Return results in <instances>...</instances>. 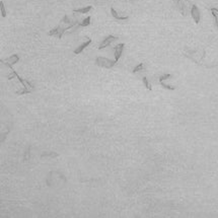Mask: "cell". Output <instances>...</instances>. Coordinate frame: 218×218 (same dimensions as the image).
Segmentation results:
<instances>
[{
    "mask_svg": "<svg viewBox=\"0 0 218 218\" xmlns=\"http://www.w3.org/2000/svg\"><path fill=\"white\" fill-rule=\"evenodd\" d=\"M78 22L77 20H72L70 19V17L68 15H64L63 18L61 19L60 23H59V26L54 27V29H52L48 34L49 36H55V37H58L59 39H61L62 37H63V34H65V32H67V30L73 29L75 26L78 25Z\"/></svg>",
    "mask_w": 218,
    "mask_h": 218,
    "instance_id": "1",
    "label": "cell"
},
{
    "mask_svg": "<svg viewBox=\"0 0 218 218\" xmlns=\"http://www.w3.org/2000/svg\"><path fill=\"white\" fill-rule=\"evenodd\" d=\"M95 64L99 67H103V68H113L115 65L117 64L116 60H111L109 58L106 57H96L95 59Z\"/></svg>",
    "mask_w": 218,
    "mask_h": 218,
    "instance_id": "2",
    "label": "cell"
},
{
    "mask_svg": "<svg viewBox=\"0 0 218 218\" xmlns=\"http://www.w3.org/2000/svg\"><path fill=\"white\" fill-rule=\"evenodd\" d=\"M19 61V55L18 54H13L10 57H8L6 60H1V63L4 64L6 67L12 68L14 64H16Z\"/></svg>",
    "mask_w": 218,
    "mask_h": 218,
    "instance_id": "3",
    "label": "cell"
},
{
    "mask_svg": "<svg viewBox=\"0 0 218 218\" xmlns=\"http://www.w3.org/2000/svg\"><path fill=\"white\" fill-rule=\"evenodd\" d=\"M118 40V37L116 36H112V34H110V36H108L107 38H105L103 39V41L101 43V45H99V50H103V49H105V48H107L108 46H110L111 44H112L113 42H115V41Z\"/></svg>",
    "mask_w": 218,
    "mask_h": 218,
    "instance_id": "4",
    "label": "cell"
},
{
    "mask_svg": "<svg viewBox=\"0 0 218 218\" xmlns=\"http://www.w3.org/2000/svg\"><path fill=\"white\" fill-rule=\"evenodd\" d=\"M191 15L193 17L194 22H195L197 25L200 22V19H201V12L198 8V6L196 4H193L192 7H191Z\"/></svg>",
    "mask_w": 218,
    "mask_h": 218,
    "instance_id": "5",
    "label": "cell"
},
{
    "mask_svg": "<svg viewBox=\"0 0 218 218\" xmlns=\"http://www.w3.org/2000/svg\"><path fill=\"white\" fill-rule=\"evenodd\" d=\"M124 47H125V45H124L123 43H121V44H118L117 46L114 48V57H115V60L117 62L120 60L121 56H122Z\"/></svg>",
    "mask_w": 218,
    "mask_h": 218,
    "instance_id": "6",
    "label": "cell"
},
{
    "mask_svg": "<svg viewBox=\"0 0 218 218\" xmlns=\"http://www.w3.org/2000/svg\"><path fill=\"white\" fill-rule=\"evenodd\" d=\"M91 38H88V39H87V40H86L84 43H82V44L80 45V46H78L77 48H76V49L74 50V54H76V55L80 54V53H81V52H82V51H83V50L85 49V48H86V47H87V46H88V45H89V44H91Z\"/></svg>",
    "mask_w": 218,
    "mask_h": 218,
    "instance_id": "7",
    "label": "cell"
},
{
    "mask_svg": "<svg viewBox=\"0 0 218 218\" xmlns=\"http://www.w3.org/2000/svg\"><path fill=\"white\" fill-rule=\"evenodd\" d=\"M91 9H92V6L91 5H88V6H85V7H82V8L74 9L73 12L74 13H80V14H84V13H87L88 11H91Z\"/></svg>",
    "mask_w": 218,
    "mask_h": 218,
    "instance_id": "8",
    "label": "cell"
},
{
    "mask_svg": "<svg viewBox=\"0 0 218 218\" xmlns=\"http://www.w3.org/2000/svg\"><path fill=\"white\" fill-rule=\"evenodd\" d=\"M111 13H112V15H113L114 18H116L118 20H126V19H128V16H121V15H119V13L116 11V9L114 8V7L111 8Z\"/></svg>",
    "mask_w": 218,
    "mask_h": 218,
    "instance_id": "9",
    "label": "cell"
},
{
    "mask_svg": "<svg viewBox=\"0 0 218 218\" xmlns=\"http://www.w3.org/2000/svg\"><path fill=\"white\" fill-rule=\"evenodd\" d=\"M91 16H87V17H85V18L82 20L81 22H79V26H88L89 25H91Z\"/></svg>",
    "mask_w": 218,
    "mask_h": 218,
    "instance_id": "10",
    "label": "cell"
},
{
    "mask_svg": "<svg viewBox=\"0 0 218 218\" xmlns=\"http://www.w3.org/2000/svg\"><path fill=\"white\" fill-rule=\"evenodd\" d=\"M142 81H143L144 86L148 89V91H152V85H151V83H150V81L147 79V77H145V76H144V77L142 78Z\"/></svg>",
    "mask_w": 218,
    "mask_h": 218,
    "instance_id": "11",
    "label": "cell"
},
{
    "mask_svg": "<svg viewBox=\"0 0 218 218\" xmlns=\"http://www.w3.org/2000/svg\"><path fill=\"white\" fill-rule=\"evenodd\" d=\"M159 83H160V85L162 86V87L165 88V89H168V91H175V89H176L175 86H172V85H169V84L164 83V81H159Z\"/></svg>",
    "mask_w": 218,
    "mask_h": 218,
    "instance_id": "12",
    "label": "cell"
},
{
    "mask_svg": "<svg viewBox=\"0 0 218 218\" xmlns=\"http://www.w3.org/2000/svg\"><path fill=\"white\" fill-rule=\"evenodd\" d=\"M0 6H1V15H2V17H5L6 15H7V13H6V9H5V6H4L3 1H0Z\"/></svg>",
    "mask_w": 218,
    "mask_h": 218,
    "instance_id": "13",
    "label": "cell"
},
{
    "mask_svg": "<svg viewBox=\"0 0 218 218\" xmlns=\"http://www.w3.org/2000/svg\"><path fill=\"white\" fill-rule=\"evenodd\" d=\"M143 69H144V64L143 63H140V64H138L137 66L133 69V73H136V72L143 70Z\"/></svg>",
    "mask_w": 218,
    "mask_h": 218,
    "instance_id": "14",
    "label": "cell"
},
{
    "mask_svg": "<svg viewBox=\"0 0 218 218\" xmlns=\"http://www.w3.org/2000/svg\"><path fill=\"white\" fill-rule=\"evenodd\" d=\"M171 77H172V74H169V73L162 74L160 77H159V81H164V80H167V79L171 78Z\"/></svg>",
    "mask_w": 218,
    "mask_h": 218,
    "instance_id": "15",
    "label": "cell"
},
{
    "mask_svg": "<svg viewBox=\"0 0 218 218\" xmlns=\"http://www.w3.org/2000/svg\"><path fill=\"white\" fill-rule=\"evenodd\" d=\"M212 12V16L214 17V20H215V25H216V27L218 30V14L215 12V11H211Z\"/></svg>",
    "mask_w": 218,
    "mask_h": 218,
    "instance_id": "16",
    "label": "cell"
},
{
    "mask_svg": "<svg viewBox=\"0 0 218 218\" xmlns=\"http://www.w3.org/2000/svg\"><path fill=\"white\" fill-rule=\"evenodd\" d=\"M209 10H211V11H215L217 14H218V8H215V7H211L209 8Z\"/></svg>",
    "mask_w": 218,
    "mask_h": 218,
    "instance_id": "17",
    "label": "cell"
},
{
    "mask_svg": "<svg viewBox=\"0 0 218 218\" xmlns=\"http://www.w3.org/2000/svg\"><path fill=\"white\" fill-rule=\"evenodd\" d=\"M180 1H181V0H176V2H178V3H179Z\"/></svg>",
    "mask_w": 218,
    "mask_h": 218,
    "instance_id": "18",
    "label": "cell"
}]
</instances>
